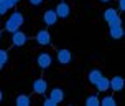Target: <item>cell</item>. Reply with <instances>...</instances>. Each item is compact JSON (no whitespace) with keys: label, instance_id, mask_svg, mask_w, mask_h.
Listing matches in <instances>:
<instances>
[{"label":"cell","instance_id":"obj_11","mask_svg":"<svg viewBox=\"0 0 125 106\" xmlns=\"http://www.w3.org/2000/svg\"><path fill=\"white\" fill-rule=\"evenodd\" d=\"M94 86H95L97 91H109V90H110V80L102 75L99 80L95 81V85H94Z\"/></svg>","mask_w":125,"mask_h":106},{"label":"cell","instance_id":"obj_14","mask_svg":"<svg viewBox=\"0 0 125 106\" xmlns=\"http://www.w3.org/2000/svg\"><path fill=\"white\" fill-rule=\"evenodd\" d=\"M15 105L17 106H30L31 105V98L28 94H18L17 100H15Z\"/></svg>","mask_w":125,"mask_h":106},{"label":"cell","instance_id":"obj_23","mask_svg":"<svg viewBox=\"0 0 125 106\" xmlns=\"http://www.w3.org/2000/svg\"><path fill=\"white\" fill-rule=\"evenodd\" d=\"M119 10H120V12H124V10H125V0H119Z\"/></svg>","mask_w":125,"mask_h":106},{"label":"cell","instance_id":"obj_12","mask_svg":"<svg viewBox=\"0 0 125 106\" xmlns=\"http://www.w3.org/2000/svg\"><path fill=\"white\" fill-rule=\"evenodd\" d=\"M110 80V90H114V91H122L125 86V81L122 76H114V78H109Z\"/></svg>","mask_w":125,"mask_h":106},{"label":"cell","instance_id":"obj_22","mask_svg":"<svg viewBox=\"0 0 125 106\" xmlns=\"http://www.w3.org/2000/svg\"><path fill=\"white\" fill-rule=\"evenodd\" d=\"M28 2H30L31 5H35V7H38V5H41V3H43L44 0H28Z\"/></svg>","mask_w":125,"mask_h":106},{"label":"cell","instance_id":"obj_27","mask_svg":"<svg viewBox=\"0 0 125 106\" xmlns=\"http://www.w3.org/2000/svg\"><path fill=\"white\" fill-rule=\"evenodd\" d=\"M13 2H17V3H18V2H20V0H13Z\"/></svg>","mask_w":125,"mask_h":106},{"label":"cell","instance_id":"obj_6","mask_svg":"<svg viewBox=\"0 0 125 106\" xmlns=\"http://www.w3.org/2000/svg\"><path fill=\"white\" fill-rule=\"evenodd\" d=\"M36 43L41 45V46H48V45H51V33H50V30L43 28V30L38 31L36 33Z\"/></svg>","mask_w":125,"mask_h":106},{"label":"cell","instance_id":"obj_8","mask_svg":"<svg viewBox=\"0 0 125 106\" xmlns=\"http://www.w3.org/2000/svg\"><path fill=\"white\" fill-rule=\"evenodd\" d=\"M31 88H33V93L35 94H44L48 91V83H46V80H43V78H36V80L33 81Z\"/></svg>","mask_w":125,"mask_h":106},{"label":"cell","instance_id":"obj_1","mask_svg":"<svg viewBox=\"0 0 125 106\" xmlns=\"http://www.w3.org/2000/svg\"><path fill=\"white\" fill-rule=\"evenodd\" d=\"M25 23V17H23V13L21 12H13L5 22V30L8 33H13V31H17L21 28V25Z\"/></svg>","mask_w":125,"mask_h":106},{"label":"cell","instance_id":"obj_28","mask_svg":"<svg viewBox=\"0 0 125 106\" xmlns=\"http://www.w3.org/2000/svg\"><path fill=\"white\" fill-rule=\"evenodd\" d=\"M0 38H2V30H0Z\"/></svg>","mask_w":125,"mask_h":106},{"label":"cell","instance_id":"obj_21","mask_svg":"<svg viewBox=\"0 0 125 106\" xmlns=\"http://www.w3.org/2000/svg\"><path fill=\"white\" fill-rule=\"evenodd\" d=\"M43 105H44V106H56V103L51 100V98H46V100L43 101Z\"/></svg>","mask_w":125,"mask_h":106},{"label":"cell","instance_id":"obj_29","mask_svg":"<svg viewBox=\"0 0 125 106\" xmlns=\"http://www.w3.org/2000/svg\"><path fill=\"white\" fill-rule=\"evenodd\" d=\"M0 2H3V0H0Z\"/></svg>","mask_w":125,"mask_h":106},{"label":"cell","instance_id":"obj_17","mask_svg":"<svg viewBox=\"0 0 125 106\" xmlns=\"http://www.w3.org/2000/svg\"><path fill=\"white\" fill-rule=\"evenodd\" d=\"M84 103H86L87 106H99V105H100L99 98H97V96H94V94H92V96H87Z\"/></svg>","mask_w":125,"mask_h":106},{"label":"cell","instance_id":"obj_15","mask_svg":"<svg viewBox=\"0 0 125 106\" xmlns=\"http://www.w3.org/2000/svg\"><path fill=\"white\" fill-rule=\"evenodd\" d=\"M104 75V73H102V71H100V70H91V71H89V75H87V80H89V83H91V85H95V81L99 80L100 76Z\"/></svg>","mask_w":125,"mask_h":106},{"label":"cell","instance_id":"obj_16","mask_svg":"<svg viewBox=\"0 0 125 106\" xmlns=\"http://www.w3.org/2000/svg\"><path fill=\"white\" fill-rule=\"evenodd\" d=\"M99 101H100V105H102V106H115V105H117V101H115L114 96H104V98L99 100Z\"/></svg>","mask_w":125,"mask_h":106},{"label":"cell","instance_id":"obj_24","mask_svg":"<svg viewBox=\"0 0 125 106\" xmlns=\"http://www.w3.org/2000/svg\"><path fill=\"white\" fill-rule=\"evenodd\" d=\"M2 100H3V93H2V90H0V103H2Z\"/></svg>","mask_w":125,"mask_h":106},{"label":"cell","instance_id":"obj_26","mask_svg":"<svg viewBox=\"0 0 125 106\" xmlns=\"http://www.w3.org/2000/svg\"><path fill=\"white\" fill-rule=\"evenodd\" d=\"M100 2H104V3H107V2H110V0H100Z\"/></svg>","mask_w":125,"mask_h":106},{"label":"cell","instance_id":"obj_5","mask_svg":"<svg viewBox=\"0 0 125 106\" xmlns=\"http://www.w3.org/2000/svg\"><path fill=\"white\" fill-rule=\"evenodd\" d=\"M56 58L59 65H69V63L73 61V53L68 50V48H61V50L56 51Z\"/></svg>","mask_w":125,"mask_h":106},{"label":"cell","instance_id":"obj_7","mask_svg":"<svg viewBox=\"0 0 125 106\" xmlns=\"http://www.w3.org/2000/svg\"><path fill=\"white\" fill-rule=\"evenodd\" d=\"M56 22H58V15L54 12V8H48V10L43 12V23L44 25L53 27V25H56Z\"/></svg>","mask_w":125,"mask_h":106},{"label":"cell","instance_id":"obj_20","mask_svg":"<svg viewBox=\"0 0 125 106\" xmlns=\"http://www.w3.org/2000/svg\"><path fill=\"white\" fill-rule=\"evenodd\" d=\"M7 12H8V8L5 7V3H3V2H0V17H2V15H5Z\"/></svg>","mask_w":125,"mask_h":106},{"label":"cell","instance_id":"obj_2","mask_svg":"<svg viewBox=\"0 0 125 106\" xmlns=\"http://www.w3.org/2000/svg\"><path fill=\"white\" fill-rule=\"evenodd\" d=\"M104 20H105L109 25H122V20H120V15L115 8H105L104 10Z\"/></svg>","mask_w":125,"mask_h":106},{"label":"cell","instance_id":"obj_13","mask_svg":"<svg viewBox=\"0 0 125 106\" xmlns=\"http://www.w3.org/2000/svg\"><path fill=\"white\" fill-rule=\"evenodd\" d=\"M50 98L54 101L56 105H59V103L64 101V91H62L61 88H53L50 91Z\"/></svg>","mask_w":125,"mask_h":106},{"label":"cell","instance_id":"obj_9","mask_svg":"<svg viewBox=\"0 0 125 106\" xmlns=\"http://www.w3.org/2000/svg\"><path fill=\"white\" fill-rule=\"evenodd\" d=\"M26 42H28V35H26L25 31L17 30V31L12 33V43L15 45V46H23Z\"/></svg>","mask_w":125,"mask_h":106},{"label":"cell","instance_id":"obj_18","mask_svg":"<svg viewBox=\"0 0 125 106\" xmlns=\"http://www.w3.org/2000/svg\"><path fill=\"white\" fill-rule=\"evenodd\" d=\"M7 61H8V51L0 48V63L2 65H7Z\"/></svg>","mask_w":125,"mask_h":106},{"label":"cell","instance_id":"obj_25","mask_svg":"<svg viewBox=\"0 0 125 106\" xmlns=\"http://www.w3.org/2000/svg\"><path fill=\"white\" fill-rule=\"evenodd\" d=\"M2 70H3V65H2V63H0V71H2Z\"/></svg>","mask_w":125,"mask_h":106},{"label":"cell","instance_id":"obj_19","mask_svg":"<svg viewBox=\"0 0 125 106\" xmlns=\"http://www.w3.org/2000/svg\"><path fill=\"white\" fill-rule=\"evenodd\" d=\"M3 3H5V7L10 10V8H13V7L17 5V2H13V0H3Z\"/></svg>","mask_w":125,"mask_h":106},{"label":"cell","instance_id":"obj_4","mask_svg":"<svg viewBox=\"0 0 125 106\" xmlns=\"http://www.w3.org/2000/svg\"><path fill=\"white\" fill-rule=\"evenodd\" d=\"M36 65L41 70L50 68L51 65H53V56H51L50 53H46V51H41V53L36 56Z\"/></svg>","mask_w":125,"mask_h":106},{"label":"cell","instance_id":"obj_10","mask_svg":"<svg viewBox=\"0 0 125 106\" xmlns=\"http://www.w3.org/2000/svg\"><path fill=\"white\" fill-rule=\"evenodd\" d=\"M109 35H110L112 40L124 38V28H122V25H109Z\"/></svg>","mask_w":125,"mask_h":106},{"label":"cell","instance_id":"obj_3","mask_svg":"<svg viewBox=\"0 0 125 106\" xmlns=\"http://www.w3.org/2000/svg\"><path fill=\"white\" fill-rule=\"evenodd\" d=\"M54 12H56L58 15V18H62V20H66L71 15V7H69L68 2H59L56 7H54Z\"/></svg>","mask_w":125,"mask_h":106}]
</instances>
